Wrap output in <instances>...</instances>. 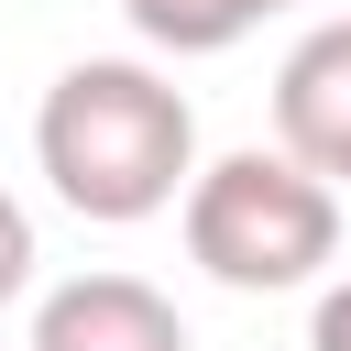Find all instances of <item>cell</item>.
<instances>
[{
	"instance_id": "3957f363",
	"label": "cell",
	"mask_w": 351,
	"mask_h": 351,
	"mask_svg": "<svg viewBox=\"0 0 351 351\" xmlns=\"http://www.w3.org/2000/svg\"><path fill=\"white\" fill-rule=\"evenodd\" d=\"M274 143L318 186H351V22H318L274 66Z\"/></svg>"
},
{
	"instance_id": "52a82bcc",
	"label": "cell",
	"mask_w": 351,
	"mask_h": 351,
	"mask_svg": "<svg viewBox=\"0 0 351 351\" xmlns=\"http://www.w3.org/2000/svg\"><path fill=\"white\" fill-rule=\"evenodd\" d=\"M307 351H351V274L318 285V307H307Z\"/></svg>"
},
{
	"instance_id": "8992f818",
	"label": "cell",
	"mask_w": 351,
	"mask_h": 351,
	"mask_svg": "<svg viewBox=\"0 0 351 351\" xmlns=\"http://www.w3.org/2000/svg\"><path fill=\"white\" fill-rule=\"evenodd\" d=\"M22 285H33V208L0 186V307H11Z\"/></svg>"
},
{
	"instance_id": "5b68a950",
	"label": "cell",
	"mask_w": 351,
	"mask_h": 351,
	"mask_svg": "<svg viewBox=\"0 0 351 351\" xmlns=\"http://www.w3.org/2000/svg\"><path fill=\"white\" fill-rule=\"evenodd\" d=\"M132 11V33L154 44V55H230L252 22H274L285 0H121Z\"/></svg>"
},
{
	"instance_id": "277c9868",
	"label": "cell",
	"mask_w": 351,
	"mask_h": 351,
	"mask_svg": "<svg viewBox=\"0 0 351 351\" xmlns=\"http://www.w3.org/2000/svg\"><path fill=\"white\" fill-rule=\"evenodd\" d=\"M22 351H186V318L143 285V274H77L33 307Z\"/></svg>"
},
{
	"instance_id": "7a4b0ae2",
	"label": "cell",
	"mask_w": 351,
	"mask_h": 351,
	"mask_svg": "<svg viewBox=\"0 0 351 351\" xmlns=\"http://www.w3.org/2000/svg\"><path fill=\"white\" fill-rule=\"evenodd\" d=\"M340 252V186H318L285 143H241L186 186V263L230 296H296Z\"/></svg>"
},
{
	"instance_id": "6da1fadb",
	"label": "cell",
	"mask_w": 351,
	"mask_h": 351,
	"mask_svg": "<svg viewBox=\"0 0 351 351\" xmlns=\"http://www.w3.org/2000/svg\"><path fill=\"white\" fill-rule=\"evenodd\" d=\"M33 165H44V186L77 219L132 230V219L186 208V186H197V110L143 55H77L44 88V110H33Z\"/></svg>"
}]
</instances>
